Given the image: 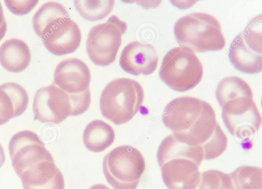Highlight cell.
<instances>
[{"mask_svg":"<svg viewBox=\"0 0 262 189\" xmlns=\"http://www.w3.org/2000/svg\"><path fill=\"white\" fill-rule=\"evenodd\" d=\"M162 120L177 140L193 146L205 143L218 124L210 104L188 96L170 101L163 110Z\"/></svg>","mask_w":262,"mask_h":189,"instance_id":"6da1fadb","label":"cell"},{"mask_svg":"<svg viewBox=\"0 0 262 189\" xmlns=\"http://www.w3.org/2000/svg\"><path fill=\"white\" fill-rule=\"evenodd\" d=\"M173 30L178 43L194 52L219 51L225 45L220 22L206 13L194 12L180 17Z\"/></svg>","mask_w":262,"mask_h":189,"instance_id":"7a4b0ae2","label":"cell"},{"mask_svg":"<svg viewBox=\"0 0 262 189\" xmlns=\"http://www.w3.org/2000/svg\"><path fill=\"white\" fill-rule=\"evenodd\" d=\"M144 96L143 87L137 81L126 78L115 79L105 86L101 93L100 111L114 124H124L140 110Z\"/></svg>","mask_w":262,"mask_h":189,"instance_id":"3957f363","label":"cell"},{"mask_svg":"<svg viewBox=\"0 0 262 189\" xmlns=\"http://www.w3.org/2000/svg\"><path fill=\"white\" fill-rule=\"evenodd\" d=\"M103 171L114 189H136L145 170V162L137 148L127 145L118 146L105 155Z\"/></svg>","mask_w":262,"mask_h":189,"instance_id":"277c9868","label":"cell"},{"mask_svg":"<svg viewBox=\"0 0 262 189\" xmlns=\"http://www.w3.org/2000/svg\"><path fill=\"white\" fill-rule=\"evenodd\" d=\"M162 81L172 89L184 92L201 81L202 64L194 52L183 46L169 50L164 57L159 72Z\"/></svg>","mask_w":262,"mask_h":189,"instance_id":"5b68a950","label":"cell"},{"mask_svg":"<svg viewBox=\"0 0 262 189\" xmlns=\"http://www.w3.org/2000/svg\"><path fill=\"white\" fill-rule=\"evenodd\" d=\"M127 28L126 23L116 15L110 16L104 23L93 26L86 40V49L91 61L100 66L113 63Z\"/></svg>","mask_w":262,"mask_h":189,"instance_id":"8992f818","label":"cell"},{"mask_svg":"<svg viewBox=\"0 0 262 189\" xmlns=\"http://www.w3.org/2000/svg\"><path fill=\"white\" fill-rule=\"evenodd\" d=\"M222 118L228 131L241 141L250 139L261 124V117L253 99L239 97L222 107Z\"/></svg>","mask_w":262,"mask_h":189,"instance_id":"52a82bcc","label":"cell"},{"mask_svg":"<svg viewBox=\"0 0 262 189\" xmlns=\"http://www.w3.org/2000/svg\"><path fill=\"white\" fill-rule=\"evenodd\" d=\"M8 149L12 166L19 177L27 169L40 161L54 162L37 134L30 130L21 131L13 135Z\"/></svg>","mask_w":262,"mask_h":189,"instance_id":"ba28073f","label":"cell"},{"mask_svg":"<svg viewBox=\"0 0 262 189\" xmlns=\"http://www.w3.org/2000/svg\"><path fill=\"white\" fill-rule=\"evenodd\" d=\"M33 111L35 120L58 124L70 116L71 106L67 93L52 84L36 91Z\"/></svg>","mask_w":262,"mask_h":189,"instance_id":"9c48e42d","label":"cell"},{"mask_svg":"<svg viewBox=\"0 0 262 189\" xmlns=\"http://www.w3.org/2000/svg\"><path fill=\"white\" fill-rule=\"evenodd\" d=\"M41 38L48 51L56 56H63L78 49L81 34L77 24L69 16L51 22L45 29Z\"/></svg>","mask_w":262,"mask_h":189,"instance_id":"30bf717a","label":"cell"},{"mask_svg":"<svg viewBox=\"0 0 262 189\" xmlns=\"http://www.w3.org/2000/svg\"><path fill=\"white\" fill-rule=\"evenodd\" d=\"M91 80L90 70L83 61L68 58L56 66L53 84L67 93H78L89 89Z\"/></svg>","mask_w":262,"mask_h":189,"instance_id":"8fae6325","label":"cell"},{"mask_svg":"<svg viewBox=\"0 0 262 189\" xmlns=\"http://www.w3.org/2000/svg\"><path fill=\"white\" fill-rule=\"evenodd\" d=\"M159 61L158 53L151 44L137 41L127 43L123 49L119 64L125 72L134 75H149L156 70Z\"/></svg>","mask_w":262,"mask_h":189,"instance_id":"7c38bea8","label":"cell"},{"mask_svg":"<svg viewBox=\"0 0 262 189\" xmlns=\"http://www.w3.org/2000/svg\"><path fill=\"white\" fill-rule=\"evenodd\" d=\"M199 166L186 158H176L161 167V176L169 189H190L201 175Z\"/></svg>","mask_w":262,"mask_h":189,"instance_id":"4fadbf2b","label":"cell"},{"mask_svg":"<svg viewBox=\"0 0 262 189\" xmlns=\"http://www.w3.org/2000/svg\"><path fill=\"white\" fill-rule=\"evenodd\" d=\"M24 189H64L63 176L54 162L40 161L19 176Z\"/></svg>","mask_w":262,"mask_h":189,"instance_id":"5bb4252c","label":"cell"},{"mask_svg":"<svg viewBox=\"0 0 262 189\" xmlns=\"http://www.w3.org/2000/svg\"><path fill=\"white\" fill-rule=\"evenodd\" d=\"M229 58L238 70L248 74L260 73L262 69V52H259L245 41L242 33L231 42Z\"/></svg>","mask_w":262,"mask_h":189,"instance_id":"9a60e30c","label":"cell"},{"mask_svg":"<svg viewBox=\"0 0 262 189\" xmlns=\"http://www.w3.org/2000/svg\"><path fill=\"white\" fill-rule=\"evenodd\" d=\"M31 59L29 46L20 39H8L0 46V64L9 72H23L29 66Z\"/></svg>","mask_w":262,"mask_h":189,"instance_id":"2e32d148","label":"cell"},{"mask_svg":"<svg viewBox=\"0 0 262 189\" xmlns=\"http://www.w3.org/2000/svg\"><path fill=\"white\" fill-rule=\"evenodd\" d=\"M176 158L190 159L200 166L203 160V149L201 146H193L182 143L171 134L160 143L157 159L160 167L166 161Z\"/></svg>","mask_w":262,"mask_h":189,"instance_id":"e0dca14e","label":"cell"},{"mask_svg":"<svg viewBox=\"0 0 262 189\" xmlns=\"http://www.w3.org/2000/svg\"><path fill=\"white\" fill-rule=\"evenodd\" d=\"M115 138V133L113 127L100 120L90 122L83 133L85 147L94 153L101 152L110 147Z\"/></svg>","mask_w":262,"mask_h":189,"instance_id":"ac0fdd59","label":"cell"},{"mask_svg":"<svg viewBox=\"0 0 262 189\" xmlns=\"http://www.w3.org/2000/svg\"><path fill=\"white\" fill-rule=\"evenodd\" d=\"M215 97L221 107L228 101L239 97L253 99L250 86L243 79L236 76L223 79L217 86Z\"/></svg>","mask_w":262,"mask_h":189,"instance_id":"d6986e66","label":"cell"},{"mask_svg":"<svg viewBox=\"0 0 262 189\" xmlns=\"http://www.w3.org/2000/svg\"><path fill=\"white\" fill-rule=\"evenodd\" d=\"M66 17H69V13L62 4L56 2H47L39 8L33 17V29L41 38L45 29L51 22Z\"/></svg>","mask_w":262,"mask_h":189,"instance_id":"ffe728a7","label":"cell"},{"mask_svg":"<svg viewBox=\"0 0 262 189\" xmlns=\"http://www.w3.org/2000/svg\"><path fill=\"white\" fill-rule=\"evenodd\" d=\"M229 175L234 189H262L260 167L241 166Z\"/></svg>","mask_w":262,"mask_h":189,"instance_id":"44dd1931","label":"cell"},{"mask_svg":"<svg viewBox=\"0 0 262 189\" xmlns=\"http://www.w3.org/2000/svg\"><path fill=\"white\" fill-rule=\"evenodd\" d=\"M79 15L86 20L95 21L105 18L114 7V1H74Z\"/></svg>","mask_w":262,"mask_h":189,"instance_id":"7402d4cb","label":"cell"},{"mask_svg":"<svg viewBox=\"0 0 262 189\" xmlns=\"http://www.w3.org/2000/svg\"><path fill=\"white\" fill-rule=\"evenodd\" d=\"M190 189H234L229 174L216 170H209L201 175Z\"/></svg>","mask_w":262,"mask_h":189,"instance_id":"603a6c76","label":"cell"},{"mask_svg":"<svg viewBox=\"0 0 262 189\" xmlns=\"http://www.w3.org/2000/svg\"><path fill=\"white\" fill-rule=\"evenodd\" d=\"M227 137L219 124L211 136L201 145L203 160H212L221 156L226 150Z\"/></svg>","mask_w":262,"mask_h":189,"instance_id":"cb8c5ba5","label":"cell"},{"mask_svg":"<svg viewBox=\"0 0 262 189\" xmlns=\"http://www.w3.org/2000/svg\"><path fill=\"white\" fill-rule=\"evenodd\" d=\"M12 101L16 117L21 115L26 110L29 103V97L24 88L15 82H8L0 85Z\"/></svg>","mask_w":262,"mask_h":189,"instance_id":"d4e9b609","label":"cell"},{"mask_svg":"<svg viewBox=\"0 0 262 189\" xmlns=\"http://www.w3.org/2000/svg\"><path fill=\"white\" fill-rule=\"evenodd\" d=\"M67 94L71 106L70 116L79 115L88 110L91 103L90 89L82 92Z\"/></svg>","mask_w":262,"mask_h":189,"instance_id":"484cf974","label":"cell"},{"mask_svg":"<svg viewBox=\"0 0 262 189\" xmlns=\"http://www.w3.org/2000/svg\"><path fill=\"white\" fill-rule=\"evenodd\" d=\"M16 117L15 108L8 93L0 88V126Z\"/></svg>","mask_w":262,"mask_h":189,"instance_id":"4316f807","label":"cell"},{"mask_svg":"<svg viewBox=\"0 0 262 189\" xmlns=\"http://www.w3.org/2000/svg\"><path fill=\"white\" fill-rule=\"evenodd\" d=\"M7 8L14 14L23 15L30 12L38 1H4Z\"/></svg>","mask_w":262,"mask_h":189,"instance_id":"83f0119b","label":"cell"},{"mask_svg":"<svg viewBox=\"0 0 262 189\" xmlns=\"http://www.w3.org/2000/svg\"><path fill=\"white\" fill-rule=\"evenodd\" d=\"M7 29L6 21H4L2 25L0 26V41L5 35Z\"/></svg>","mask_w":262,"mask_h":189,"instance_id":"f1b7e54d","label":"cell"},{"mask_svg":"<svg viewBox=\"0 0 262 189\" xmlns=\"http://www.w3.org/2000/svg\"><path fill=\"white\" fill-rule=\"evenodd\" d=\"M6 156L5 152L2 145L0 144V168L4 164Z\"/></svg>","mask_w":262,"mask_h":189,"instance_id":"f546056e","label":"cell"},{"mask_svg":"<svg viewBox=\"0 0 262 189\" xmlns=\"http://www.w3.org/2000/svg\"><path fill=\"white\" fill-rule=\"evenodd\" d=\"M5 16L4 15V12L3 7L0 2V26L2 25L4 21H5Z\"/></svg>","mask_w":262,"mask_h":189,"instance_id":"4dcf8cb0","label":"cell"},{"mask_svg":"<svg viewBox=\"0 0 262 189\" xmlns=\"http://www.w3.org/2000/svg\"><path fill=\"white\" fill-rule=\"evenodd\" d=\"M89 189H94V188L91 186Z\"/></svg>","mask_w":262,"mask_h":189,"instance_id":"1f68e13d","label":"cell"}]
</instances>
